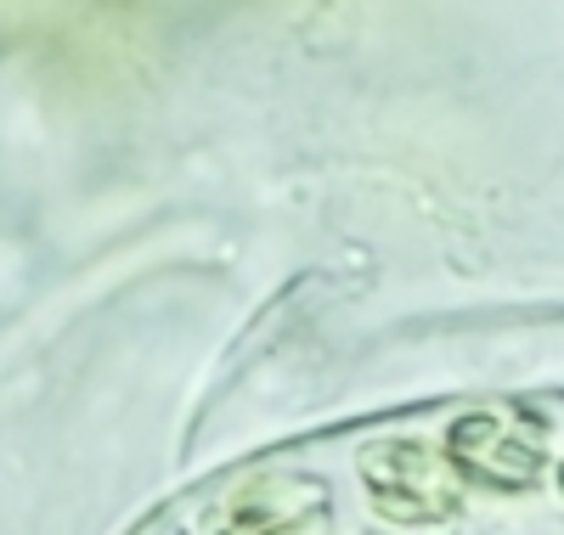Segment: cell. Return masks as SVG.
<instances>
[{
    "label": "cell",
    "mask_w": 564,
    "mask_h": 535,
    "mask_svg": "<svg viewBox=\"0 0 564 535\" xmlns=\"http://www.w3.org/2000/svg\"><path fill=\"white\" fill-rule=\"evenodd\" d=\"M322 491V479L300 473H249L220 496L209 535H305L327 507Z\"/></svg>",
    "instance_id": "2"
},
{
    "label": "cell",
    "mask_w": 564,
    "mask_h": 535,
    "mask_svg": "<svg viewBox=\"0 0 564 535\" xmlns=\"http://www.w3.org/2000/svg\"><path fill=\"white\" fill-rule=\"evenodd\" d=\"M367 502L379 507L390 524H441L463 502V479L446 451L430 440H379L367 446L356 462Z\"/></svg>",
    "instance_id": "1"
},
{
    "label": "cell",
    "mask_w": 564,
    "mask_h": 535,
    "mask_svg": "<svg viewBox=\"0 0 564 535\" xmlns=\"http://www.w3.org/2000/svg\"><path fill=\"white\" fill-rule=\"evenodd\" d=\"M446 457L457 468L463 484H480V491H531L542 479V446H531L525 434H513L497 417H463L446 434Z\"/></svg>",
    "instance_id": "3"
},
{
    "label": "cell",
    "mask_w": 564,
    "mask_h": 535,
    "mask_svg": "<svg viewBox=\"0 0 564 535\" xmlns=\"http://www.w3.org/2000/svg\"><path fill=\"white\" fill-rule=\"evenodd\" d=\"M558 484H564V468H558Z\"/></svg>",
    "instance_id": "4"
}]
</instances>
